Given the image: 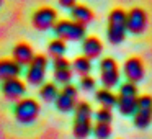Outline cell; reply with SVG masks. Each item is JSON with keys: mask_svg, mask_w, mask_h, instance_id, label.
<instances>
[{"mask_svg": "<svg viewBox=\"0 0 152 139\" xmlns=\"http://www.w3.org/2000/svg\"><path fill=\"white\" fill-rule=\"evenodd\" d=\"M92 106L87 102H77L74 108V126L72 132L77 139H85L92 132Z\"/></svg>", "mask_w": 152, "mask_h": 139, "instance_id": "cell-1", "label": "cell"}, {"mask_svg": "<svg viewBox=\"0 0 152 139\" xmlns=\"http://www.w3.org/2000/svg\"><path fill=\"white\" fill-rule=\"evenodd\" d=\"M95 85H96V82L93 77H90V75L80 77V89L83 92H92V90H95Z\"/></svg>", "mask_w": 152, "mask_h": 139, "instance_id": "cell-25", "label": "cell"}, {"mask_svg": "<svg viewBox=\"0 0 152 139\" xmlns=\"http://www.w3.org/2000/svg\"><path fill=\"white\" fill-rule=\"evenodd\" d=\"M134 124L139 129H144L151 124L152 121V97L142 95L137 98V105L134 110Z\"/></svg>", "mask_w": 152, "mask_h": 139, "instance_id": "cell-7", "label": "cell"}, {"mask_svg": "<svg viewBox=\"0 0 152 139\" xmlns=\"http://www.w3.org/2000/svg\"><path fill=\"white\" fill-rule=\"evenodd\" d=\"M70 17H72L74 21H77V23L87 26L88 23H92V21H93V17H95V15H93L92 8H88L87 5L75 4L72 8H70Z\"/></svg>", "mask_w": 152, "mask_h": 139, "instance_id": "cell-18", "label": "cell"}, {"mask_svg": "<svg viewBox=\"0 0 152 139\" xmlns=\"http://www.w3.org/2000/svg\"><path fill=\"white\" fill-rule=\"evenodd\" d=\"M67 51V46H66V41L59 40V38H54L53 41H49L48 44V54H49L53 59L56 57H62Z\"/></svg>", "mask_w": 152, "mask_h": 139, "instance_id": "cell-22", "label": "cell"}, {"mask_svg": "<svg viewBox=\"0 0 152 139\" xmlns=\"http://www.w3.org/2000/svg\"><path fill=\"white\" fill-rule=\"evenodd\" d=\"M100 79L105 89H113L119 82V67L113 57H105L100 62Z\"/></svg>", "mask_w": 152, "mask_h": 139, "instance_id": "cell-9", "label": "cell"}, {"mask_svg": "<svg viewBox=\"0 0 152 139\" xmlns=\"http://www.w3.org/2000/svg\"><path fill=\"white\" fill-rule=\"evenodd\" d=\"M57 93H59V89H57L56 82H43L39 85V98L46 103H53Z\"/></svg>", "mask_w": 152, "mask_h": 139, "instance_id": "cell-20", "label": "cell"}, {"mask_svg": "<svg viewBox=\"0 0 152 139\" xmlns=\"http://www.w3.org/2000/svg\"><path fill=\"white\" fill-rule=\"evenodd\" d=\"M137 87L136 83H131V82H126L119 87V93L116 97V106H118L119 113L121 115H132L136 110V105H137Z\"/></svg>", "mask_w": 152, "mask_h": 139, "instance_id": "cell-4", "label": "cell"}, {"mask_svg": "<svg viewBox=\"0 0 152 139\" xmlns=\"http://www.w3.org/2000/svg\"><path fill=\"white\" fill-rule=\"evenodd\" d=\"M0 90H2V95L7 100H10V102H18L20 98H23L25 92H26V83H25L20 77H15V79L4 80L2 85H0Z\"/></svg>", "mask_w": 152, "mask_h": 139, "instance_id": "cell-12", "label": "cell"}, {"mask_svg": "<svg viewBox=\"0 0 152 139\" xmlns=\"http://www.w3.org/2000/svg\"><path fill=\"white\" fill-rule=\"evenodd\" d=\"M75 2H77V0H59V5L62 8H69V10H70V8L75 5Z\"/></svg>", "mask_w": 152, "mask_h": 139, "instance_id": "cell-26", "label": "cell"}, {"mask_svg": "<svg viewBox=\"0 0 152 139\" xmlns=\"http://www.w3.org/2000/svg\"><path fill=\"white\" fill-rule=\"evenodd\" d=\"M57 21V12L53 7H39L31 17V23L36 30L48 31L53 30V26Z\"/></svg>", "mask_w": 152, "mask_h": 139, "instance_id": "cell-10", "label": "cell"}, {"mask_svg": "<svg viewBox=\"0 0 152 139\" xmlns=\"http://www.w3.org/2000/svg\"><path fill=\"white\" fill-rule=\"evenodd\" d=\"M53 75H54V80H56L57 83H62V85L70 83L74 70H72L70 62L64 56L53 59Z\"/></svg>", "mask_w": 152, "mask_h": 139, "instance_id": "cell-13", "label": "cell"}, {"mask_svg": "<svg viewBox=\"0 0 152 139\" xmlns=\"http://www.w3.org/2000/svg\"><path fill=\"white\" fill-rule=\"evenodd\" d=\"M77 97H79V90H77L75 85L72 83H67V85H62V89L59 90L56 100V108L62 113H69L75 108L77 105Z\"/></svg>", "mask_w": 152, "mask_h": 139, "instance_id": "cell-8", "label": "cell"}, {"mask_svg": "<svg viewBox=\"0 0 152 139\" xmlns=\"http://www.w3.org/2000/svg\"><path fill=\"white\" fill-rule=\"evenodd\" d=\"M95 118H96V121H98V123H110V124H111L113 113H111V110H110V108H100L98 111L95 113Z\"/></svg>", "mask_w": 152, "mask_h": 139, "instance_id": "cell-24", "label": "cell"}, {"mask_svg": "<svg viewBox=\"0 0 152 139\" xmlns=\"http://www.w3.org/2000/svg\"><path fill=\"white\" fill-rule=\"evenodd\" d=\"M48 66H49L48 56H44V54H34L31 62L26 66V82L34 87L41 85L44 82V79H46Z\"/></svg>", "mask_w": 152, "mask_h": 139, "instance_id": "cell-6", "label": "cell"}, {"mask_svg": "<svg viewBox=\"0 0 152 139\" xmlns=\"http://www.w3.org/2000/svg\"><path fill=\"white\" fill-rule=\"evenodd\" d=\"M56 38L62 41H82L85 38V26L74 20H57L53 26Z\"/></svg>", "mask_w": 152, "mask_h": 139, "instance_id": "cell-5", "label": "cell"}, {"mask_svg": "<svg viewBox=\"0 0 152 139\" xmlns=\"http://www.w3.org/2000/svg\"><path fill=\"white\" fill-rule=\"evenodd\" d=\"M92 132L95 134L96 139H108L111 136V124L110 123H98L92 126Z\"/></svg>", "mask_w": 152, "mask_h": 139, "instance_id": "cell-23", "label": "cell"}, {"mask_svg": "<svg viewBox=\"0 0 152 139\" xmlns=\"http://www.w3.org/2000/svg\"><path fill=\"white\" fill-rule=\"evenodd\" d=\"M33 57H34V51L28 43H23V41H21V43H17L13 46V49H12V59L17 64H20L21 67L28 66Z\"/></svg>", "mask_w": 152, "mask_h": 139, "instance_id": "cell-15", "label": "cell"}, {"mask_svg": "<svg viewBox=\"0 0 152 139\" xmlns=\"http://www.w3.org/2000/svg\"><path fill=\"white\" fill-rule=\"evenodd\" d=\"M95 98H96V102L102 105V108L111 110L113 106H116V95L111 92V89H105V87H103V89L96 90Z\"/></svg>", "mask_w": 152, "mask_h": 139, "instance_id": "cell-19", "label": "cell"}, {"mask_svg": "<svg viewBox=\"0 0 152 139\" xmlns=\"http://www.w3.org/2000/svg\"><path fill=\"white\" fill-rule=\"evenodd\" d=\"M147 13L145 10L136 7L126 13V30L132 34H141L147 28Z\"/></svg>", "mask_w": 152, "mask_h": 139, "instance_id": "cell-11", "label": "cell"}, {"mask_svg": "<svg viewBox=\"0 0 152 139\" xmlns=\"http://www.w3.org/2000/svg\"><path fill=\"white\" fill-rule=\"evenodd\" d=\"M126 12L123 8H115L108 15V30L106 36L111 44H119L126 38Z\"/></svg>", "mask_w": 152, "mask_h": 139, "instance_id": "cell-2", "label": "cell"}, {"mask_svg": "<svg viewBox=\"0 0 152 139\" xmlns=\"http://www.w3.org/2000/svg\"><path fill=\"white\" fill-rule=\"evenodd\" d=\"M123 72H124L128 82L131 83L141 82L144 79V64L139 57H129L123 66Z\"/></svg>", "mask_w": 152, "mask_h": 139, "instance_id": "cell-14", "label": "cell"}, {"mask_svg": "<svg viewBox=\"0 0 152 139\" xmlns=\"http://www.w3.org/2000/svg\"><path fill=\"white\" fill-rule=\"evenodd\" d=\"M39 111H41V106L39 103L36 102L34 98H20L13 106V115H15V119L21 124H31L38 119L39 116Z\"/></svg>", "mask_w": 152, "mask_h": 139, "instance_id": "cell-3", "label": "cell"}, {"mask_svg": "<svg viewBox=\"0 0 152 139\" xmlns=\"http://www.w3.org/2000/svg\"><path fill=\"white\" fill-rule=\"evenodd\" d=\"M82 51H83V56L92 61V59H96L102 54L103 44L96 36H85L82 40Z\"/></svg>", "mask_w": 152, "mask_h": 139, "instance_id": "cell-16", "label": "cell"}, {"mask_svg": "<svg viewBox=\"0 0 152 139\" xmlns=\"http://www.w3.org/2000/svg\"><path fill=\"white\" fill-rule=\"evenodd\" d=\"M23 67L20 64H17L13 59H0V80H8L20 77Z\"/></svg>", "mask_w": 152, "mask_h": 139, "instance_id": "cell-17", "label": "cell"}, {"mask_svg": "<svg viewBox=\"0 0 152 139\" xmlns=\"http://www.w3.org/2000/svg\"><path fill=\"white\" fill-rule=\"evenodd\" d=\"M72 70L75 74H79L80 77H83V75H88L90 74V70H92V61L88 59V57H85V56H79V57H75V59L72 61Z\"/></svg>", "mask_w": 152, "mask_h": 139, "instance_id": "cell-21", "label": "cell"}, {"mask_svg": "<svg viewBox=\"0 0 152 139\" xmlns=\"http://www.w3.org/2000/svg\"><path fill=\"white\" fill-rule=\"evenodd\" d=\"M2 2H4V0H0V5H2Z\"/></svg>", "mask_w": 152, "mask_h": 139, "instance_id": "cell-27", "label": "cell"}]
</instances>
